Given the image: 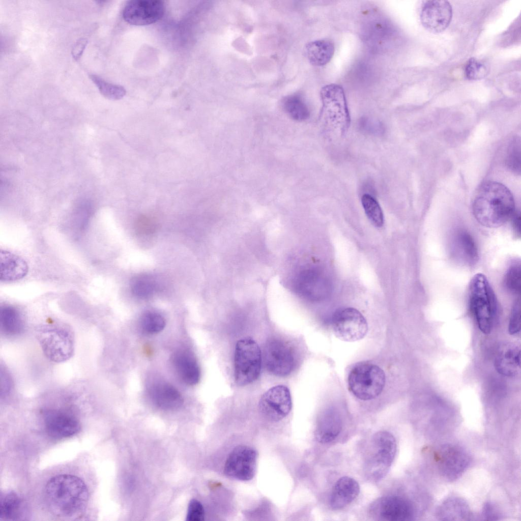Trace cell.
Returning <instances> with one entry per match:
<instances>
[{"label": "cell", "mask_w": 521, "mask_h": 521, "mask_svg": "<svg viewBox=\"0 0 521 521\" xmlns=\"http://www.w3.org/2000/svg\"><path fill=\"white\" fill-rule=\"evenodd\" d=\"M473 215L484 226H501L510 219L515 211L513 196L503 184L488 181L477 189L473 204Z\"/></svg>", "instance_id": "7a4b0ae2"}, {"label": "cell", "mask_w": 521, "mask_h": 521, "mask_svg": "<svg viewBox=\"0 0 521 521\" xmlns=\"http://www.w3.org/2000/svg\"><path fill=\"white\" fill-rule=\"evenodd\" d=\"M137 228L141 233L149 234L154 229V223L146 216L140 217L137 222Z\"/></svg>", "instance_id": "7bdbcfd3"}, {"label": "cell", "mask_w": 521, "mask_h": 521, "mask_svg": "<svg viewBox=\"0 0 521 521\" xmlns=\"http://www.w3.org/2000/svg\"><path fill=\"white\" fill-rule=\"evenodd\" d=\"M28 267L26 262L19 256L9 251H0V280L11 282L24 277Z\"/></svg>", "instance_id": "44dd1931"}, {"label": "cell", "mask_w": 521, "mask_h": 521, "mask_svg": "<svg viewBox=\"0 0 521 521\" xmlns=\"http://www.w3.org/2000/svg\"><path fill=\"white\" fill-rule=\"evenodd\" d=\"M488 73V67L483 62L474 57L468 60L465 68V76L468 79L471 80L484 78Z\"/></svg>", "instance_id": "d590c367"}, {"label": "cell", "mask_w": 521, "mask_h": 521, "mask_svg": "<svg viewBox=\"0 0 521 521\" xmlns=\"http://www.w3.org/2000/svg\"><path fill=\"white\" fill-rule=\"evenodd\" d=\"M88 44V40L81 38L77 41L72 49V55L75 61H78L82 55Z\"/></svg>", "instance_id": "ee69618b"}, {"label": "cell", "mask_w": 521, "mask_h": 521, "mask_svg": "<svg viewBox=\"0 0 521 521\" xmlns=\"http://www.w3.org/2000/svg\"><path fill=\"white\" fill-rule=\"evenodd\" d=\"M261 366V351L257 343L249 337L238 341L234 355L236 384L242 386L255 381L259 376Z\"/></svg>", "instance_id": "52a82bcc"}, {"label": "cell", "mask_w": 521, "mask_h": 521, "mask_svg": "<svg viewBox=\"0 0 521 521\" xmlns=\"http://www.w3.org/2000/svg\"><path fill=\"white\" fill-rule=\"evenodd\" d=\"M47 506L54 515L63 518L80 515L85 510L89 491L79 477L69 474L55 476L49 480L45 488Z\"/></svg>", "instance_id": "6da1fadb"}, {"label": "cell", "mask_w": 521, "mask_h": 521, "mask_svg": "<svg viewBox=\"0 0 521 521\" xmlns=\"http://www.w3.org/2000/svg\"><path fill=\"white\" fill-rule=\"evenodd\" d=\"M46 432L55 439L72 437L78 433L80 425L75 417L63 411L49 410L44 415Z\"/></svg>", "instance_id": "e0dca14e"}, {"label": "cell", "mask_w": 521, "mask_h": 521, "mask_svg": "<svg viewBox=\"0 0 521 521\" xmlns=\"http://www.w3.org/2000/svg\"><path fill=\"white\" fill-rule=\"evenodd\" d=\"M1 397H5L9 395L11 391L13 385L11 375L5 368H3L1 367Z\"/></svg>", "instance_id": "ab89813d"}, {"label": "cell", "mask_w": 521, "mask_h": 521, "mask_svg": "<svg viewBox=\"0 0 521 521\" xmlns=\"http://www.w3.org/2000/svg\"><path fill=\"white\" fill-rule=\"evenodd\" d=\"M450 249L453 258L464 266L472 267L478 259L475 242L471 235L465 230H458L453 234Z\"/></svg>", "instance_id": "ac0fdd59"}, {"label": "cell", "mask_w": 521, "mask_h": 521, "mask_svg": "<svg viewBox=\"0 0 521 521\" xmlns=\"http://www.w3.org/2000/svg\"><path fill=\"white\" fill-rule=\"evenodd\" d=\"M89 77L100 93L108 99L119 100L126 95V91L122 86L109 83L95 74H91Z\"/></svg>", "instance_id": "4dcf8cb0"}, {"label": "cell", "mask_w": 521, "mask_h": 521, "mask_svg": "<svg viewBox=\"0 0 521 521\" xmlns=\"http://www.w3.org/2000/svg\"><path fill=\"white\" fill-rule=\"evenodd\" d=\"M370 510L377 519L386 521L410 520L414 515V509L411 502L398 496L379 499L373 504Z\"/></svg>", "instance_id": "5bb4252c"}, {"label": "cell", "mask_w": 521, "mask_h": 521, "mask_svg": "<svg viewBox=\"0 0 521 521\" xmlns=\"http://www.w3.org/2000/svg\"><path fill=\"white\" fill-rule=\"evenodd\" d=\"M131 289L136 297L146 299L151 297L155 292L156 283L152 277L147 275H140L132 279Z\"/></svg>", "instance_id": "d6a6232c"}, {"label": "cell", "mask_w": 521, "mask_h": 521, "mask_svg": "<svg viewBox=\"0 0 521 521\" xmlns=\"http://www.w3.org/2000/svg\"><path fill=\"white\" fill-rule=\"evenodd\" d=\"M285 112L294 120L302 121L307 119L310 115L309 109L303 100L297 95L285 97L282 102Z\"/></svg>", "instance_id": "f546056e"}, {"label": "cell", "mask_w": 521, "mask_h": 521, "mask_svg": "<svg viewBox=\"0 0 521 521\" xmlns=\"http://www.w3.org/2000/svg\"><path fill=\"white\" fill-rule=\"evenodd\" d=\"M37 332L40 346L48 359L59 363L68 360L72 356L74 342L69 328L64 325H48L41 326Z\"/></svg>", "instance_id": "5b68a950"}, {"label": "cell", "mask_w": 521, "mask_h": 521, "mask_svg": "<svg viewBox=\"0 0 521 521\" xmlns=\"http://www.w3.org/2000/svg\"><path fill=\"white\" fill-rule=\"evenodd\" d=\"M385 382L384 371L378 365L367 362L357 363L351 370L348 379L350 391L362 400H371L378 396Z\"/></svg>", "instance_id": "277c9868"}, {"label": "cell", "mask_w": 521, "mask_h": 521, "mask_svg": "<svg viewBox=\"0 0 521 521\" xmlns=\"http://www.w3.org/2000/svg\"><path fill=\"white\" fill-rule=\"evenodd\" d=\"M0 325L2 333L5 336L20 335L25 328L24 319L20 311L11 305L0 307Z\"/></svg>", "instance_id": "d4e9b609"}, {"label": "cell", "mask_w": 521, "mask_h": 521, "mask_svg": "<svg viewBox=\"0 0 521 521\" xmlns=\"http://www.w3.org/2000/svg\"><path fill=\"white\" fill-rule=\"evenodd\" d=\"M205 511L202 504L197 500H191L188 505L187 521H202L204 520Z\"/></svg>", "instance_id": "f35d334b"}, {"label": "cell", "mask_w": 521, "mask_h": 521, "mask_svg": "<svg viewBox=\"0 0 521 521\" xmlns=\"http://www.w3.org/2000/svg\"><path fill=\"white\" fill-rule=\"evenodd\" d=\"M482 517L486 520H498L500 514L496 507L492 503L487 502L482 508Z\"/></svg>", "instance_id": "b9f144b4"}, {"label": "cell", "mask_w": 521, "mask_h": 521, "mask_svg": "<svg viewBox=\"0 0 521 521\" xmlns=\"http://www.w3.org/2000/svg\"><path fill=\"white\" fill-rule=\"evenodd\" d=\"M26 507L23 499L14 491L2 493L0 500V519H22L26 514Z\"/></svg>", "instance_id": "4316f807"}, {"label": "cell", "mask_w": 521, "mask_h": 521, "mask_svg": "<svg viewBox=\"0 0 521 521\" xmlns=\"http://www.w3.org/2000/svg\"><path fill=\"white\" fill-rule=\"evenodd\" d=\"M140 324L142 329L149 334H156L161 332L165 325V320L160 314L149 312L143 315Z\"/></svg>", "instance_id": "e575fe53"}, {"label": "cell", "mask_w": 521, "mask_h": 521, "mask_svg": "<svg viewBox=\"0 0 521 521\" xmlns=\"http://www.w3.org/2000/svg\"><path fill=\"white\" fill-rule=\"evenodd\" d=\"M361 203L371 223L377 227H381L384 223L383 213L377 200L371 195L365 194L361 197Z\"/></svg>", "instance_id": "836d02e7"}, {"label": "cell", "mask_w": 521, "mask_h": 521, "mask_svg": "<svg viewBox=\"0 0 521 521\" xmlns=\"http://www.w3.org/2000/svg\"><path fill=\"white\" fill-rule=\"evenodd\" d=\"M360 127L364 132L371 134H381L384 132L383 127L378 122L369 120L363 119L360 121Z\"/></svg>", "instance_id": "60d3db41"}, {"label": "cell", "mask_w": 521, "mask_h": 521, "mask_svg": "<svg viewBox=\"0 0 521 521\" xmlns=\"http://www.w3.org/2000/svg\"><path fill=\"white\" fill-rule=\"evenodd\" d=\"M520 141L516 138L509 144L506 156L507 166L516 173L520 172Z\"/></svg>", "instance_id": "8d00e7d4"}, {"label": "cell", "mask_w": 521, "mask_h": 521, "mask_svg": "<svg viewBox=\"0 0 521 521\" xmlns=\"http://www.w3.org/2000/svg\"><path fill=\"white\" fill-rule=\"evenodd\" d=\"M360 492L359 483L354 479L344 476L335 483L330 496V505L333 509H340L353 502Z\"/></svg>", "instance_id": "ffe728a7"}, {"label": "cell", "mask_w": 521, "mask_h": 521, "mask_svg": "<svg viewBox=\"0 0 521 521\" xmlns=\"http://www.w3.org/2000/svg\"><path fill=\"white\" fill-rule=\"evenodd\" d=\"M323 280L317 272L312 270L301 271L296 277L294 286L297 293L309 299L320 297Z\"/></svg>", "instance_id": "cb8c5ba5"}, {"label": "cell", "mask_w": 521, "mask_h": 521, "mask_svg": "<svg viewBox=\"0 0 521 521\" xmlns=\"http://www.w3.org/2000/svg\"><path fill=\"white\" fill-rule=\"evenodd\" d=\"M469 289L471 311L479 330L488 334L491 331L498 314L496 295L486 276L481 273L473 276Z\"/></svg>", "instance_id": "3957f363"}, {"label": "cell", "mask_w": 521, "mask_h": 521, "mask_svg": "<svg viewBox=\"0 0 521 521\" xmlns=\"http://www.w3.org/2000/svg\"><path fill=\"white\" fill-rule=\"evenodd\" d=\"M306 56L309 63L315 66L327 65L333 57L335 45L328 39H319L308 43L305 48Z\"/></svg>", "instance_id": "83f0119b"}, {"label": "cell", "mask_w": 521, "mask_h": 521, "mask_svg": "<svg viewBox=\"0 0 521 521\" xmlns=\"http://www.w3.org/2000/svg\"><path fill=\"white\" fill-rule=\"evenodd\" d=\"M334 335L339 339L354 342L363 338L368 331L364 316L356 309L346 308L337 311L331 321Z\"/></svg>", "instance_id": "ba28073f"}, {"label": "cell", "mask_w": 521, "mask_h": 521, "mask_svg": "<svg viewBox=\"0 0 521 521\" xmlns=\"http://www.w3.org/2000/svg\"><path fill=\"white\" fill-rule=\"evenodd\" d=\"M520 330V305L519 300H517L514 304L510 317L508 325V331L511 335H515L519 332Z\"/></svg>", "instance_id": "74e56055"}, {"label": "cell", "mask_w": 521, "mask_h": 521, "mask_svg": "<svg viewBox=\"0 0 521 521\" xmlns=\"http://www.w3.org/2000/svg\"><path fill=\"white\" fill-rule=\"evenodd\" d=\"M437 517L442 520H467L472 514L468 504L458 497H451L444 500L437 511Z\"/></svg>", "instance_id": "484cf974"}, {"label": "cell", "mask_w": 521, "mask_h": 521, "mask_svg": "<svg viewBox=\"0 0 521 521\" xmlns=\"http://www.w3.org/2000/svg\"><path fill=\"white\" fill-rule=\"evenodd\" d=\"M505 288L514 295L520 294L521 288V271L519 260L513 262L507 269L503 280Z\"/></svg>", "instance_id": "1f68e13d"}, {"label": "cell", "mask_w": 521, "mask_h": 521, "mask_svg": "<svg viewBox=\"0 0 521 521\" xmlns=\"http://www.w3.org/2000/svg\"><path fill=\"white\" fill-rule=\"evenodd\" d=\"M320 96L323 104L322 114L326 120L346 125L349 113L342 87L335 83L327 84L321 89Z\"/></svg>", "instance_id": "7c38bea8"}, {"label": "cell", "mask_w": 521, "mask_h": 521, "mask_svg": "<svg viewBox=\"0 0 521 521\" xmlns=\"http://www.w3.org/2000/svg\"><path fill=\"white\" fill-rule=\"evenodd\" d=\"M257 453L253 448L239 445L228 455L224 468L225 475L241 481H248L255 475Z\"/></svg>", "instance_id": "8fae6325"}, {"label": "cell", "mask_w": 521, "mask_h": 521, "mask_svg": "<svg viewBox=\"0 0 521 521\" xmlns=\"http://www.w3.org/2000/svg\"><path fill=\"white\" fill-rule=\"evenodd\" d=\"M495 366L501 374L506 377L516 375L520 368V350L516 344L505 343L499 348L497 353Z\"/></svg>", "instance_id": "d6986e66"}, {"label": "cell", "mask_w": 521, "mask_h": 521, "mask_svg": "<svg viewBox=\"0 0 521 521\" xmlns=\"http://www.w3.org/2000/svg\"><path fill=\"white\" fill-rule=\"evenodd\" d=\"M172 360L178 374L184 383L192 385L198 382L200 369L192 354L185 351H179L173 355Z\"/></svg>", "instance_id": "603a6c76"}, {"label": "cell", "mask_w": 521, "mask_h": 521, "mask_svg": "<svg viewBox=\"0 0 521 521\" xmlns=\"http://www.w3.org/2000/svg\"><path fill=\"white\" fill-rule=\"evenodd\" d=\"M342 428V422L339 414L334 410H328L319 419L315 437L319 442L329 443L336 438Z\"/></svg>", "instance_id": "7402d4cb"}, {"label": "cell", "mask_w": 521, "mask_h": 521, "mask_svg": "<svg viewBox=\"0 0 521 521\" xmlns=\"http://www.w3.org/2000/svg\"><path fill=\"white\" fill-rule=\"evenodd\" d=\"M434 457L441 475L451 481L459 478L471 462L467 452L453 444L442 445L435 452Z\"/></svg>", "instance_id": "9c48e42d"}, {"label": "cell", "mask_w": 521, "mask_h": 521, "mask_svg": "<svg viewBox=\"0 0 521 521\" xmlns=\"http://www.w3.org/2000/svg\"><path fill=\"white\" fill-rule=\"evenodd\" d=\"M258 406L262 414L269 420L282 419L288 414L292 406L288 388L283 385L272 387L262 395Z\"/></svg>", "instance_id": "4fadbf2b"}, {"label": "cell", "mask_w": 521, "mask_h": 521, "mask_svg": "<svg viewBox=\"0 0 521 521\" xmlns=\"http://www.w3.org/2000/svg\"><path fill=\"white\" fill-rule=\"evenodd\" d=\"M396 443L394 436L387 431L376 432L371 441L366 461V472L372 480L379 481L388 473L395 457Z\"/></svg>", "instance_id": "8992f818"}, {"label": "cell", "mask_w": 521, "mask_h": 521, "mask_svg": "<svg viewBox=\"0 0 521 521\" xmlns=\"http://www.w3.org/2000/svg\"><path fill=\"white\" fill-rule=\"evenodd\" d=\"M164 12V5L161 1L133 0L125 6L123 16L130 24L146 25L158 21Z\"/></svg>", "instance_id": "2e32d148"}, {"label": "cell", "mask_w": 521, "mask_h": 521, "mask_svg": "<svg viewBox=\"0 0 521 521\" xmlns=\"http://www.w3.org/2000/svg\"><path fill=\"white\" fill-rule=\"evenodd\" d=\"M512 224L514 231L517 236L520 234V215L519 211H515L512 217Z\"/></svg>", "instance_id": "f6af8a7d"}, {"label": "cell", "mask_w": 521, "mask_h": 521, "mask_svg": "<svg viewBox=\"0 0 521 521\" xmlns=\"http://www.w3.org/2000/svg\"><path fill=\"white\" fill-rule=\"evenodd\" d=\"M151 395L155 402L164 408H177L182 404L183 401L178 390L168 384L156 385L152 388Z\"/></svg>", "instance_id": "f1b7e54d"}, {"label": "cell", "mask_w": 521, "mask_h": 521, "mask_svg": "<svg viewBox=\"0 0 521 521\" xmlns=\"http://www.w3.org/2000/svg\"><path fill=\"white\" fill-rule=\"evenodd\" d=\"M452 7L445 0L424 1L421 4L420 18L428 31L440 33L449 26L452 18Z\"/></svg>", "instance_id": "9a60e30c"}, {"label": "cell", "mask_w": 521, "mask_h": 521, "mask_svg": "<svg viewBox=\"0 0 521 521\" xmlns=\"http://www.w3.org/2000/svg\"><path fill=\"white\" fill-rule=\"evenodd\" d=\"M264 361L267 370L272 374L284 377L290 374L295 366L294 353L290 346L279 339H271L266 343Z\"/></svg>", "instance_id": "30bf717a"}]
</instances>
